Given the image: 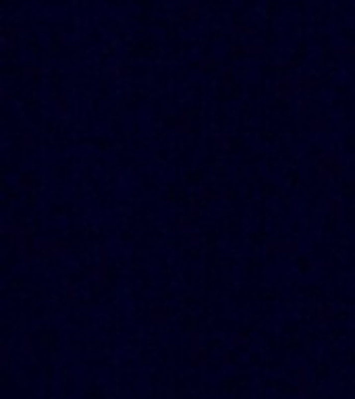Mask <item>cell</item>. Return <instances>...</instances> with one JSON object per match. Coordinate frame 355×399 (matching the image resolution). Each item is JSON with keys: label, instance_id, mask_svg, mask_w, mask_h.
Wrapping results in <instances>:
<instances>
[]
</instances>
